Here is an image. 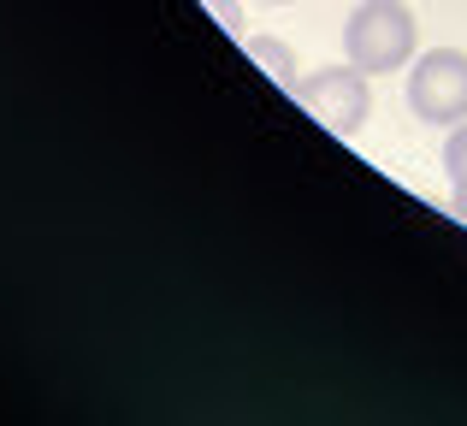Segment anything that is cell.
<instances>
[{"instance_id": "cell-1", "label": "cell", "mask_w": 467, "mask_h": 426, "mask_svg": "<svg viewBox=\"0 0 467 426\" xmlns=\"http://www.w3.org/2000/svg\"><path fill=\"white\" fill-rule=\"evenodd\" d=\"M414 36H420V24L402 0H361L343 24V54L367 78H379V71H402L414 59Z\"/></svg>"}, {"instance_id": "cell-2", "label": "cell", "mask_w": 467, "mask_h": 426, "mask_svg": "<svg viewBox=\"0 0 467 426\" xmlns=\"http://www.w3.org/2000/svg\"><path fill=\"white\" fill-rule=\"evenodd\" d=\"M296 107L308 119L331 130V137L349 142L355 130L367 125V113H373V78H367L361 66H319L314 78H296Z\"/></svg>"}, {"instance_id": "cell-3", "label": "cell", "mask_w": 467, "mask_h": 426, "mask_svg": "<svg viewBox=\"0 0 467 426\" xmlns=\"http://www.w3.org/2000/svg\"><path fill=\"white\" fill-rule=\"evenodd\" d=\"M409 113L420 125H467V54L462 47H432L409 71Z\"/></svg>"}, {"instance_id": "cell-4", "label": "cell", "mask_w": 467, "mask_h": 426, "mask_svg": "<svg viewBox=\"0 0 467 426\" xmlns=\"http://www.w3.org/2000/svg\"><path fill=\"white\" fill-rule=\"evenodd\" d=\"M243 47H249V59L278 83V89H296V54H290L285 42H273V36H243Z\"/></svg>"}, {"instance_id": "cell-5", "label": "cell", "mask_w": 467, "mask_h": 426, "mask_svg": "<svg viewBox=\"0 0 467 426\" xmlns=\"http://www.w3.org/2000/svg\"><path fill=\"white\" fill-rule=\"evenodd\" d=\"M444 172H450V190H456V219L467 225V125H450V137H444Z\"/></svg>"}, {"instance_id": "cell-6", "label": "cell", "mask_w": 467, "mask_h": 426, "mask_svg": "<svg viewBox=\"0 0 467 426\" xmlns=\"http://www.w3.org/2000/svg\"><path fill=\"white\" fill-rule=\"evenodd\" d=\"M202 6L225 24V36H243V6H237V0H202Z\"/></svg>"}, {"instance_id": "cell-7", "label": "cell", "mask_w": 467, "mask_h": 426, "mask_svg": "<svg viewBox=\"0 0 467 426\" xmlns=\"http://www.w3.org/2000/svg\"><path fill=\"white\" fill-rule=\"evenodd\" d=\"M261 6H290V0H261Z\"/></svg>"}]
</instances>
